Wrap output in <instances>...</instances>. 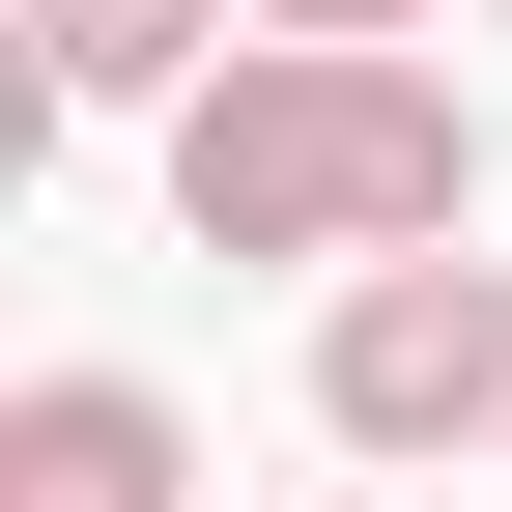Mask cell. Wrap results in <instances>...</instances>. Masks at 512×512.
Listing matches in <instances>:
<instances>
[{
	"label": "cell",
	"instance_id": "6da1fadb",
	"mask_svg": "<svg viewBox=\"0 0 512 512\" xmlns=\"http://www.w3.org/2000/svg\"><path fill=\"white\" fill-rule=\"evenodd\" d=\"M171 228L200 256H427V228H484V114L427 86L399 29H228L200 86H171Z\"/></svg>",
	"mask_w": 512,
	"mask_h": 512
},
{
	"label": "cell",
	"instance_id": "7a4b0ae2",
	"mask_svg": "<svg viewBox=\"0 0 512 512\" xmlns=\"http://www.w3.org/2000/svg\"><path fill=\"white\" fill-rule=\"evenodd\" d=\"M313 427L342 456H512V256H342L313 285Z\"/></svg>",
	"mask_w": 512,
	"mask_h": 512
},
{
	"label": "cell",
	"instance_id": "3957f363",
	"mask_svg": "<svg viewBox=\"0 0 512 512\" xmlns=\"http://www.w3.org/2000/svg\"><path fill=\"white\" fill-rule=\"evenodd\" d=\"M171 484H200V427L143 370H29L0 399V512H171Z\"/></svg>",
	"mask_w": 512,
	"mask_h": 512
},
{
	"label": "cell",
	"instance_id": "277c9868",
	"mask_svg": "<svg viewBox=\"0 0 512 512\" xmlns=\"http://www.w3.org/2000/svg\"><path fill=\"white\" fill-rule=\"evenodd\" d=\"M256 0H29V114H171Z\"/></svg>",
	"mask_w": 512,
	"mask_h": 512
},
{
	"label": "cell",
	"instance_id": "5b68a950",
	"mask_svg": "<svg viewBox=\"0 0 512 512\" xmlns=\"http://www.w3.org/2000/svg\"><path fill=\"white\" fill-rule=\"evenodd\" d=\"M256 29H427V0H256Z\"/></svg>",
	"mask_w": 512,
	"mask_h": 512
},
{
	"label": "cell",
	"instance_id": "8992f818",
	"mask_svg": "<svg viewBox=\"0 0 512 512\" xmlns=\"http://www.w3.org/2000/svg\"><path fill=\"white\" fill-rule=\"evenodd\" d=\"M313 512H342V484H313Z\"/></svg>",
	"mask_w": 512,
	"mask_h": 512
}]
</instances>
